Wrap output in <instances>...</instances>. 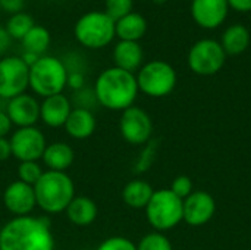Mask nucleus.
Wrapping results in <instances>:
<instances>
[{
	"instance_id": "12",
	"label": "nucleus",
	"mask_w": 251,
	"mask_h": 250,
	"mask_svg": "<svg viewBox=\"0 0 251 250\" xmlns=\"http://www.w3.org/2000/svg\"><path fill=\"white\" fill-rule=\"evenodd\" d=\"M1 200L4 209L12 215V218L32 215L37 208L34 186H29L19 180H15L6 186L1 194Z\"/></svg>"
},
{
	"instance_id": "32",
	"label": "nucleus",
	"mask_w": 251,
	"mask_h": 250,
	"mask_svg": "<svg viewBox=\"0 0 251 250\" xmlns=\"http://www.w3.org/2000/svg\"><path fill=\"white\" fill-rule=\"evenodd\" d=\"M175 196H178L181 200H185L193 192H194V184L191 181V178L188 175H178L169 189Z\"/></svg>"
},
{
	"instance_id": "40",
	"label": "nucleus",
	"mask_w": 251,
	"mask_h": 250,
	"mask_svg": "<svg viewBox=\"0 0 251 250\" xmlns=\"http://www.w3.org/2000/svg\"><path fill=\"white\" fill-rule=\"evenodd\" d=\"M154 3H157V4H162V3H165L166 0H153Z\"/></svg>"
},
{
	"instance_id": "34",
	"label": "nucleus",
	"mask_w": 251,
	"mask_h": 250,
	"mask_svg": "<svg viewBox=\"0 0 251 250\" xmlns=\"http://www.w3.org/2000/svg\"><path fill=\"white\" fill-rule=\"evenodd\" d=\"M25 0H0V7L6 12H9L10 15L22 12Z\"/></svg>"
},
{
	"instance_id": "2",
	"label": "nucleus",
	"mask_w": 251,
	"mask_h": 250,
	"mask_svg": "<svg viewBox=\"0 0 251 250\" xmlns=\"http://www.w3.org/2000/svg\"><path fill=\"white\" fill-rule=\"evenodd\" d=\"M93 91L99 106L113 112L134 106L140 93L135 74L116 66H109L97 75Z\"/></svg>"
},
{
	"instance_id": "21",
	"label": "nucleus",
	"mask_w": 251,
	"mask_h": 250,
	"mask_svg": "<svg viewBox=\"0 0 251 250\" xmlns=\"http://www.w3.org/2000/svg\"><path fill=\"white\" fill-rule=\"evenodd\" d=\"M115 32L119 40L140 41L147 32V19L141 13L132 10L131 13L115 21Z\"/></svg>"
},
{
	"instance_id": "13",
	"label": "nucleus",
	"mask_w": 251,
	"mask_h": 250,
	"mask_svg": "<svg viewBox=\"0 0 251 250\" xmlns=\"http://www.w3.org/2000/svg\"><path fill=\"white\" fill-rule=\"evenodd\" d=\"M4 112L16 128L35 127L40 121V102L34 94L22 93L6 100Z\"/></svg>"
},
{
	"instance_id": "14",
	"label": "nucleus",
	"mask_w": 251,
	"mask_h": 250,
	"mask_svg": "<svg viewBox=\"0 0 251 250\" xmlns=\"http://www.w3.org/2000/svg\"><path fill=\"white\" fill-rule=\"evenodd\" d=\"M216 214V202L212 194L194 190L184 200V221L191 227L206 225Z\"/></svg>"
},
{
	"instance_id": "3",
	"label": "nucleus",
	"mask_w": 251,
	"mask_h": 250,
	"mask_svg": "<svg viewBox=\"0 0 251 250\" xmlns=\"http://www.w3.org/2000/svg\"><path fill=\"white\" fill-rule=\"evenodd\" d=\"M37 208L47 215L65 214L75 194L74 180L68 172L44 171L41 178L34 184Z\"/></svg>"
},
{
	"instance_id": "6",
	"label": "nucleus",
	"mask_w": 251,
	"mask_h": 250,
	"mask_svg": "<svg viewBox=\"0 0 251 250\" xmlns=\"http://www.w3.org/2000/svg\"><path fill=\"white\" fill-rule=\"evenodd\" d=\"M144 211L149 224L159 233L169 231L184 221V200L169 189L154 190Z\"/></svg>"
},
{
	"instance_id": "27",
	"label": "nucleus",
	"mask_w": 251,
	"mask_h": 250,
	"mask_svg": "<svg viewBox=\"0 0 251 250\" xmlns=\"http://www.w3.org/2000/svg\"><path fill=\"white\" fill-rule=\"evenodd\" d=\"M137 250H172V243L163 233L151 231L141 237L137 243Z\"/></svg>"
},
{
	"instance_id": "18",
	"label": "nucleus",
	"mask_w": 251,
	"mask_h": 250,
	"mask_svg": "<svg viewBox=\"0 0 251 250\" xmlns=\"http://www.w3.org/2000/svg\"><path fill=\"white\" fill-rule=\"evenodd\" d=\"M96 128H97V119L94 112L84 108H74L63 125L66 136H69L74 140L90 139L94 134Z\"/></svg>"
},
{
	"instance_id": "36",
	"label": "nucleus",
	"mask_w": 251,
	"mask_h": 250,
	"mask_svg": "<svg viewBox=\"0 0 251 250\" xmlns=\"http://www.w3.org/2000/svg\"><path fill=\"white\" fill-rule=\"evenodd\" d=\"M12 156L10 141L9 137H0V162L7 161Z\"/></svg>"
},
{
	"instance_id": "17",
	"label": "nucleus",
	"mask_w": 251,
	"mask_h": 250,
	"mask_svg": "<svg viewBox=\"0 0 251 250\" xmlns=\"http://www.w3.org/2000/svg\"><path fill=\"white\" fill-rule=\"evenodd\" d=\"M113 66L128 72H138L144 62V50L138 41L118 40L112 52Z\"/></svg>"
},
{
	"instance_id": "25",
	"label": "nucleus",
	"mask_w": 251,
	"mask_h": 250,
	"mask_svg": "<svg viewBox=\"0 0 251 250\" xmlns=\"http://www.w3.org/2000/svg\"><path fill=\"white\" fill-rule=\"evenodd\" d=\"M35 25L32 16L26 12H18L10 15V18L6 22V31L9 32L12 40H22L25 34Z\"/></svg>"
},
{
	"instance_id": "5",
	"label": "nucleus",
	"mask_w": 251,
	"mask_h": 250,
	"mask_svg": "<svg viewBox=\"0 0 251 250\" xmlns=\"http://www.w3.org/2000/svg\"><path fill=\"white\" fill-rule=\"evenodd\" d=\"M74 35L85 49H103L116 37L115 21L104 10H90L76 19L74 25Z\"/></svg>"
},
{
	"instance_id": "38",
	"label": "nucleus",
	"mask_w": 251,
	"mask_h": 250,
	"mask_svg": "<svg viewBox=\"0 0 251 250\" xmlns=\"http://www.w3.org/2000/svg\"><path fill=\"white\" fill-rule=\"evenodd\" d=\"M10 43H12V38L9 32L6 31L4 27L0 25V56H3L7 52V49L10 47Z\"/></svg>"
},
{
	"instance_id": "10",
	"label": "nucleus",
	"mask_w": 251,
	"mask_h": 250,
	"mask_svg": "<svg viewBox=\"0 0 251 250\" xmlns=\"http://www.w3.org/2000/svg\"><path fill=\"white\" fill-rule=\"evenodd\" d=\"M9 141L12 156L18 162L41 161V156L47 146L46 136L37 125L13 130L9 136Z\"/></svg>"
},
{
	"instance_id": "33",
	"label": "nucleus",
	"mask_w": 251,
	"mask_h": 250,
	"mask_svg": "<svg viewBox=\"0 0 251 250\" xmlns=\"http://www.w3.org/2000/svg\"><path fill=\"white\" fill-rule=\"evenodd\" d=\"M66 87H69L74 93L79 91L85 87V75L82 71H68V84Z\"/></svg>"
},
{
	"instance_id": "23",
	"label": "nucleus",
	"mask_w": 251,
	"mask_h": 250,
	"mask_svg": "<svg viewBox=\"0 0 251 250\" xmlns=\"http://www.w3.org/2000/svg\"><path fill=\"white\" fill-rule=\"evenodd\" d=\"M250 29L243 24H234V25H229L224 31L221 46L225 50L226 56H237L247 50V47L250 46Z\"/></svg>"
},
{
	"instance_id": "29",
	"label": "nucleus",
	"mask_w": 251,
	"mask_h": 250,
	"mask_svg": "<svg viewBox=\"0 0 251 250\" xmlns=\"http://www.w3.org/2000/svg\"><path fill=\"white\" fill-rule=\"evenodd\" d=\"M132 4L134 0H104V12L113 21H118L132 12Z\"/></svg>"
},
{
	"instance_id": "9",
	"label": "nucleus",
	"mask_w": 251,
	"mask_h": 250,
	"mask_svg": "<svg viewBox=\"0 0 251 250\" xmlns=\"http://www.w3.org/2000/svg\"><path fill=\"white\" fill-rule=\"evenodd\" d=\"M29 66L18 55L0 57V99L9 100L26 93Z\"/></svg>"
},
{
	"instance_id": "39",
	"label": "nucleus",
	"mask_w": 251,
	"mask_h": 250,
	"mask_svg": "<svg viewBox=\"0 0 251 250\" xmlns=\"http://www.w3.org/2000/svg\"><path fill=\"white\" fill-rule=\"evenodd\" d=\"M21 57L24 59V62L28 65V66H31L32 63H35L37 62V59L40 57V56H37V55H34V53H28V52H24L22 55H21Z\"/></svg>"
},
{
	"instance_id": "35",
	"label": "nucleus",
	"mask_w": 251,
	"mask_h": 250,
	"mask_svg": "<svg viewBox=\"0 0 251 250\" xmlns=\"http://www.w3.org/2000/svg\"><path fill=\"white\" fill-rule=\"evenodd\" d=\"M12 128H13V125H12V122H10L7 113L4 112V109H3V111L0 109V137H7V136H10Z\"/></svg>"
},
{
	"instance_id": "28",
	"label": "nucleus",
	"mask_w": 251,
	"mask_h": 250,
	"mask_svg": "<svg viewBox=\"0 0 251 250\" xmlns=\"http://www.w3.org/2000/svg\"><path fill=\"white\" fill-rule=\"evenodd\" d=\"M156 153H157V141L150 140L147 144H144V149L140 153V156H138V159H137V162L134 165V172L135 174L146 172L151 167V164H153V161L156 158Z\"/></svg>"
},
{
	"instance_id": "19",
	"label": "nucleus",
	"mask_w": 251,
	"mask_h": 250,
	"mask_svg": "<svg viewBox=\"0 0 251 250\" xmlns=\"http://www.w3.org/2000/svg\"><path fill=\"white\" fill-rule=\"evenodd\" d=\"M75 161V150L66 141H51L47 143L46 150L41 156L43 165L47 171L66 172Z\"/></svg>"
},
{
	"instance_id": "24",
	"label": "nucleus",
	"mask_w": 251,
	"mask_h": 250,
	"mask_svg": "<svg viewBox=\"0 0 251 250\" xmlns=\"http://www.w3.org/2000/svg\"><path fill=\"white\" fill-rule=\"evenodd\" d=\"M50 41H51V37H50L49 29L43 25L35 24L21 40V44H22L24 52L34 53L37 56H43V55H46V52L50 46Z\"/></svg>"
},
{
	"instance_id": "37",
	"label": "nucleus",
	"mask_w": 251,
	"mask_h": 250,
	"mask_svg": "<svg viewBox=\"0 0 251 250\" xmlns=\"http://www.w3.org/2000/svg\"><path fill=\"white\" fill-rule=\"evenodd\" d=\"M228 4L237 12H251V0H228Z\"/></svg>"
},
{
	"instance_id": "30",
	"label": "nucleus",
	"mask_w": 251,
	"mask_h": 250,
	"mask_svg": "<svg viewBox=\"0 0 251 250\" xmlns=\"http://www.w3.org/2000/svg\"><path fill=\"white\" fill-rule=\"evenodd\" d=\"M96 250H137V245L124 236H112L104 239Z\"/></svg>"
},
{
	"instance_id": "1",
	"label": "nucleus",
	"mask_w": 251,
	"mask_h": 250,
	"mask_svg": "<svg viewBox=\"0 0 251 250\" xmlns=\"http://www.w3.org/2000/svg\"><path fill=\"white\" fill-rule=\"evenodd\" d=\"M50 221L26 215L10 218L0 228V250H54Z\"/></svg>"
},
{
	"instance_id": "7",
	"label": "nucleus",
	"mask_w": 251,
	"mask_h": 250,
	"mask_svg": "<svg viewBox=\"0 0 251 250\" xmlns=\"http://www.w3.org/2000/svg\"><path fill=\"white\" fill-rule=\"evenodd\" d=\"M138 90L149 97H165L171 94L176 87V71L166 60H150L135 74Z\"/></svg>"
},
{
	"instance_id": "11",
	"label": "nucleus",
	"mask_w": 251,
	"mask_h": 250,
	"mask_svg": "<svg viewBox=\"0 0 251 250\" xmlns=\"http://www.w3.org/2000/svg\"><path fill=\"white\" fill-rule=\"evenodd\" d=\"M119 131L126 143L144 146L153 137V121L143 108L134 105L121 112Z\"/></svg>"
},
{
	"instance_id": "4",
	"label": "nucleus",
	"mask_w": 251,
	"mask_h": 250,
	"mask_svg": "<svg viewBox=\"0 0 251 250\" xmlns=\"http://www.w3.org/2000/svg\"><path fill=\"white\" fill-rule=\"evenodd\" d=\"M66 84L68 68L57 56L43 55L29 66L28 88H31V91L41 99L63 93Z\"/></svg>"
},
{
	"instance_id": "22",
	"label": "nucleus",
	"mask_w": 251,
	"mask_h": 250,
	"mask_svg": "<svg viewBox=\"0 0 251 250\" xmlns=\"http://www.w3.org/2000/svg\"><path fill=\"white\" fill-rule=\"evenodd\" d=\"M154 189L150 183L141 178H134L128 181L122 189V200L126 206L132 209H146L149 205Z\"/></svg>"
},
{
	"instance_id": "15",
	"label": "nucleus",
	"mask_w": 251,
	"mask_h": 250,
	"mask_svg": "<svg viewBox=\"0 0 251 250\" xmlns=\"http://www.w3.org/2000/svg\"><path fill=\"white\" fill-rule=\"evenodd\" d=\"M229 13L228 0H193L191 16L201 28L213 29L221 27Z\"/></svg>"
},
{
	"instance_id": "16",
	"label": "nucleus",
	"mask_w": 251,
	"mask_h": 250,
	"mask_svg": "<svg viewBox=\"0 0 251 250\" xmlns=\"http://www.w3.org/2000/svg\"><path fill=\"white\" fill-rule=\"evenodd\" d=\"M74 106L71 99L60 93L40 102V121L49 128H63Z\"/></svg>"
},
{
	"instance_id": "8",
	"label": "nucleus",
	"mask_w": 251,
	"mask_h": 250,
	"mask_svg": "<svg viewBox=\"0 0 251 250\" xmlns=\"http://www.w3.org/2000/svg\"><path fill=\"white\" fill-rule=\"evenodd\" d=\"M226 60V53L221 46V41L213 38H203L194 43L188 52L190 69L203 77L218 74Z\"/></svg>"
},
{
	"instance_id": "31",
	"label": "nucleus",
	"mask_w": 251,
	"mask_h": 250,
	"mask_svg": "<svg viewBox=\"0 0 251 250\" xmlns=\"http://www.w3.org/2000/svg\"><path fill=\"white\" fill-rule=\"evenodd\" d=\"M71 102H72L74 108H84V109H90V111H93V108L99 105L93 88H87V87H84L79 91H75Z\"/></svg>"
},
{
	"instance_id": "41",
	"label": "nucleus",
	"mask_w": 251,
	"mask_h": 250,
	"mask_svg": "<svg viewBox=\"0 0 251 250\" xmlns=\"http://www.w3.org/2000/svg\"><path fill=\"white\" fill-rule=\"evenodd\" d=\"M82 250H85V249H82Z\"/></svg>"
},
{
	"instance_id": "26",
	"label": "nucleus",
	"mask_w": 251,
	"mask_h": 250,
	"mask_svg": "<svg viewBox=\"0 0 251 250\" xmlns=\"http://www.w3.org/2000/svg\"><path fill=\"white\" fill-rule=\"evenodd\" d=\"M44 169L40 164V161H26V162H19L16 168V180L26 183L29 186H34L43 175Z\"/></svg>"
},
{
	"instance_id": "20",
	"label": "nucleus",
	"mask_w": 251,
	"mask_h": 250,
	"mask_svg": "<svg viewBox=\"0 0 251 250\" xmlns=\"http://www.w3.org/2000/svg\"><path fill=\"white\" fill-rule=\"evenodd\" d=\"M65 215L75 227H90L99 215L97 203L88 196H75L65 211Z\"/></svg>"
}]
</instances>
